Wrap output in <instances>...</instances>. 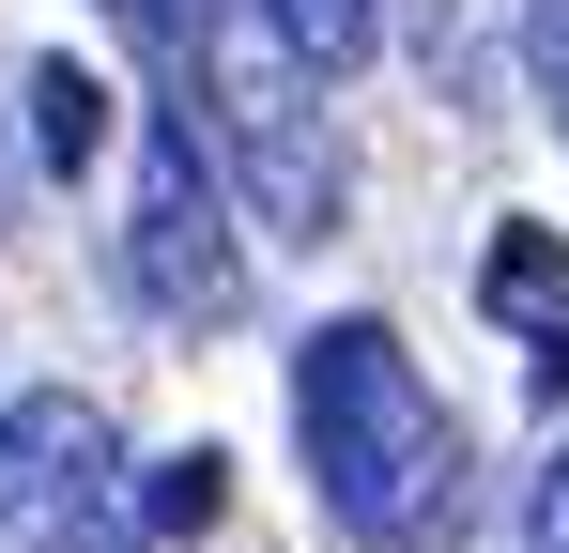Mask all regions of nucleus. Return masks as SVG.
<instances>
[{
  "instance_id": "f03ea898",
  "label": "nucleus",
  "mask_w": 569,
  "mask_h": 553,
  "mask_svg": "<svg viewBox=\"0 0 569 553\" xmlns=\"http://www.w3.org/2000/svg\"><path fill=\"white\" fill-rule=\"evenodd\" d=\"M292 446L370 553H431L462 523V415L416 384V354L385 323H323L292 354Z\"/></svg>"
},
{
  "instance_id": "f257e3e1",
  "label": "nucleus",
  "mask_w": 569,
  "mask_h": 553,
  "mask_svg": "<svg viewBox=\"0 0 569 553\" xmlns=\"http://www.w3.org/2000/svg\"><path fill=\"white\" fill-rule=\"evenodd\" d=\"M123 16V47L170 78V123H200V154H231L247 184V215L262 231H339V139H323V108H308V62H292L278 31H262V0H108Z\"/></svg>"
},
{
  "instance_id": "1a4fd4ad",
  "label": "nucleus",
  "mask_w": 569,
  "mask_h": 553,
  "mask_svg": "<svg viewBox=\"0 0 569 553\" xmlns=\"http://www.w3.org/2000/svg\"><path fill=\"white\" fill-rule=\"evenodd\" d=\"M523 62H539V108H555V139H569V0L523 16Z\"/></svg>"
},
{
  "instance_id": "0eeeda50",
  "label": "nucleus",
  "mask_w": 569,
  "mask_h": 553,
  "mask_svg": "<svg viewBox=\"0 0 569 553\" xmlns=\"http://www.w3.org/2000/svg\"><path fill=\"white\" fill-rule=\"evenodd\" d=\"M492 308L539 323V339H569V262H555V231H508V247H492Z\"/></svg>"
},
{
  "instance_id": "20e7f679",
  "label": "nucleus",
  "mask_w": 569,
  "mask_h": 553,
  "mask_svg": "<svg viewBox=\"0 0 569 553\" xmlns=\"http://www.w3.org/2000/svg\"><path fill=\"white\" fill-rule=\"evenodd\" d=\"M123 292L154 323H231L247 308V247H231V184L200 154V123L139 139V215H123Z\"/></svg>"
},
{
  "instance_id": "9d476101",
  "label": "nucleus",
  "mask_w": 569,
  "mask_h": 553,
  "mask_svg": "<svg viewBox=\"0 0 569 553\" xmlns=\"http://www.w3.org/2000/svg\"><path fill=\"white\" fill-rule=\"evenodd\" d=\"M539 553H569V446H555V476H539V523H523Z\"/></svg>"
},
{
  "instance_id": "423d86ee",
  "label": "nucleus",
  "mask_w": 569,
  "mask_h": 553,
  "mask_svg": "<svg viewBox=\"0 0 569 553\" xmlns=\"http://www.w3.org/2000/svg\"><path fill=\"white\" fill-rule=\"evenodd\" d=\"M262 31H278L292 62H308V78H355V62H370V0H262Z\"/></svg>"
},
{
  "instance_id": "6e6552de",
  "label": "nucleus",
  "mask_w": 569,
  "mask_h": 553,
  "mask_svg": "<svg viewBox=\"0 0 569 553\" xmlns=\"http://www.w3.org/2000/svg\"><path fill=\"white\" fill-rule=\"evenodd\" d=\"M216 507H231V461H216V446H200V461H154V476H139V523H154V539H200Z\"/></svg>"
},
{
  "instance_id": "7ed1b4c3",
  "label": "nucleus",
  "mask_w": 569,
  "mask_h": 553,
  "mask_svg": "<svg viewBox=\"0 0 569 553\" xmlns=\"http://www.w3.org/2000/svg\"><path fill=\"white\" fill-rule=\"evenodd\" d=\"M0 539L16 553H139V476L108 446V415L78 384H16L0 400Z\"/></svg>"
},
{
  "instance_id": "39448f33",
  "label": "nucleus",
  "mask_w": 569,
  "mask_h": 553,
  "mask_svg": "<svg viewBox=\"0 0 569 553\" xmlns=\"http://www.w3.org/2000/svg\"><path fill=\"white\" fill-rule=\"evenodd\" d=\"M31 139H47V170H93V139H108V78L93 62H31Z\"/></svg>"
}]
</instances>
